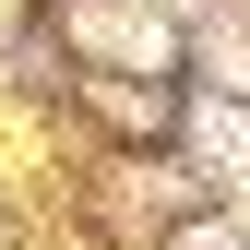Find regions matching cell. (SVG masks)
<instances>
[{
    "label": "cell",
    "instance_id": "cell-1",
    "mask_svg": "<svg viewBox=\"0 0 250 250\" xmlns=\"http://www.w3.org/2000/svg\"><path fill=\"white\" fill-rule=\"evenodd\" d=\"M203 143L227 155V167H250V107H214V119H203Z\"/></svg>",
    "mask_w": 250,
    "mask_h": 250
}]
</instances>
